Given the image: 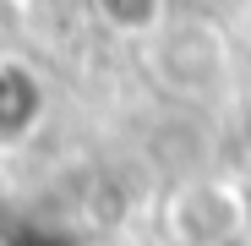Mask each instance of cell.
Returning a JSON list of instances; mask_svg holds the SVG:
<instances>
[{"label": "cell", "mask_w": 251, "mask_h": 246, "mask_svg": "<svg viewBox=\"0 0 251 246\" xmlns=\"http://www.w3.org/2000/svg\"><path fill=\"white\" fill-rule=\"evenodd\" d=\"M224 66H229V50L219 27L207 22H170L153 33V77L164 82L170 93H213L224 82Z\"/></svg>", "instance_id": "cell-1"}, {"label": "cell", "mask_w": 251, "mask_h": 246, "mask_svg": "<svg viewBox=\"0 0 251 246\" xmlns=\"http://www.w3.org/2000/svg\"><path fill=\"white\" fill-rule=\"evenodd\" d=\"M240 224H246V197H235V191L219 186V181L186 186V191L170 202V230H175L180 246H219V241H229Z\"/></svg>", "instance_id": "cell-2"}]
</instances>
